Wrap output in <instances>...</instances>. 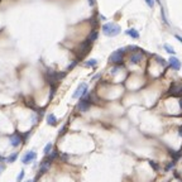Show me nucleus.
I'll use <instances>...</instances> for the list:
<instances>
[{"mask_svg":"<svg viewBox=\"0 0 182 182\" xmlns=\"http://www.w3.org/2000/svg\"><path fill=\"white\" fill-rule=\"evenodd\" d=\"M25 182H34L33 180H28V181H25Z\"/></svg>","mask_w":182,"mask_h":182,"instance_id":"27","label":"nucleus"},{"mask_svg":"<svg viewBox=\"0 0 182 182\" xmlns=\"http://www.w3.org/2000/svg\"><path fill=\"white\" fill-rule=\"evenodd\" d=\"M46 121H47L48 125H51V127H56L57 124H58V119L56 118L55 114H48L47 118H46Z\"/></svg>","mask_w":182,"mask_h":182,"instance_id":"11","label":"nucleus"},{"mask_svg":"<svg viewBox=\"0 0 182 182\" xmlns=\"http://www.w3.org/2000/svg\"><path fill=\"white\" fill-rule=\"evenodd\" d=\"M24 176H25V171H24V169H22L20 172H19L18 177H17V182H22L23 180H24Z\"/></svg>","mask_w":182,"mask_h":182,"instance_id":"20","label":"nucleus"},{"mask_svg":"<svg viewBox=\"0 0 182 182\" xmlns=\"http://www.w3.org/2000/svg\"><path fill=\"white\" fill-rule=\"evenodd\" d=\"M37 159V153L34 150H28L27 153L23 154L22 157V163L24 164H30L32 162H34Z\"/></svg>","mask_w":182,"mask_h":182,"instance_id":"7","label":"nucleus"},{"mask_svg":"<svg viewBox=\"0 0 182 182\" xmlns=\"http://www.w3.org/2000/svg\"><path fill=\"white\" fill-rule=\"evenodd\" d=\"M4 159H6V158H4L3 155H0V163H3V162H4Z\"/></svg>","mask_w":182,"mask_h":182,"instance_id":"26","label":"nucleus"},{"mask_svg":"<svg viewBox=\"0 0 182 182\" xmlns=\"http://www.w3.org/2000/svg\"><path fill=\"white\" fill-rule=\"evenodd\" d=\"M0 1H1V0H0Z\"/></svg>","mask_w":182,"mask_h":182,"instance_id":"30","label":"nucleus"},{"mask_svg":"<svg viewBox=\"0 0 182 182\" xmlns=\"http://www.w3.org/2000/svg\"><path fill=\"white\" fill-rule=\"evenodd\" d=\"M148 164L152 167V169L154 171V172H159L161 171V164H159V162L157 161H153V159H148Z\"/></svg>","mask_w":182,"mask_h":182,"instance_id":"12","label":"nucleus"},{"mask_svg":"<svg viewBox=\"0 0 182 182\" xmlns=\"http://www.w3.org/2000/svg\"><path fill=\"white\" fill-rule=\"evenodd\" d=\"M155 1H157V3H159V4H161V0H155Z\"/></svg>","mask_w":182,"mask_h":182,"instance_id":"28","label":"nucleus"},{"mask_svg":"<svg viewBox=\"0 0 182 182\" xmlns=\"http://www.w3.org/2000/svg\"><path fill=\"white\" fill-rule=\"evenodd\" d=\"M52 150H53V144H52L51 142H49V143L46 144V147H44V149H43V153H44L46 155H48Z\"/></svg>","mask_w":182,"mask_h":182,"instance_id":"16","label":"nucleus"},{"mask_svg":"<svg viewBox=\"0 0 182 182\" xmlns=\"http://www.w3.org/2000/svg\"><path fill=\"white\" fill-rule=\"evenodd\" d=\"M22 142H23V135L20 134V133L15 132L14 134L10 136V144H11V147L17 148V147L20 146Z\"/></svg>","mask_w":182,"mask_h":182,"instance_id":"9","label":"nucleus"},{"mask_svg":"<svg viewBox=\"0 0 182 182\" xmlns=\"http://www.w3.org/2000/svg\"><path fill=\"white\" fill-rule=\"evenodd\" d=\"M174 37H176V39H177V41H180L181 43H182V37H180L178 34H174Z\"/></svg>","mask_w":182,"mask_h":182,"instance_id":"25","label":"nucleus"},{"mask_svg":"<svg viewBox=\"0 0 182 182\" xmlns=\"http://www.w3.org/2000/svg\"><path fill=\"white\" fill-rule=\"evenodd\" d=\"M124 53H125V48H119L116 49V51H114L111 53V56H110L109 61L111 62L113 64H116V66H119V64L123 63L124 61Z\"/></svg>","mask_w":182,"mask_h":182,"instance_id":"2","label":"nucleus"},{"mask_svg":"<svg viewBox=\"0 0 182 182\" xmlns=\"http://www.w3.org/2000/svg\"><path fill=\"white\" fill-rule=\"evenodd\" d=\"M177 135L180 136V138H182V124H181L180 127L177 128Z\"/></svg>","mask_w":182,"mask_h":182,"instance_id":"21","label":"nucleus"},{"mask_svg":"<svg viewBox=\"0 0 182 182\" xmlns=\"http://www.w3.org/2000/svg\"><path fill=\"white\" fill-rule=\"evenodd\" d=\"M142 60H143V52H140L139 49H136L135 52H133L129 56V62L133 64H138L139 62H142Z\"/></svg>","mask_w":182,"mask_h":182,"instance_id":"8","label":"nucleus"},{"mask_svg":"<svg viewBox=\"0 0 182 182\" xmlns=\"http://www.w3.org/2000/svg\"><path fill=\"white\" fill-rule=\"evenodd\" d=\"M97 36H99L97 30H92V32H91V33L89 34V37H87V41L92 43V42H95V41L97 39Z\"/></svg>","mask_w":182,"mask_h":182,"instance_id":"15","label":"nucleus"},{"mask_svg":"<svg viewBox=\"0 0 182 182\" xmlns=\"http://www.w3.org/2000/svg\"><path fill=\"white\" fill-rule=\"evenodd\" d=\"M90 48H91V42H89V41H85V42H82L81 44L78 46V60L80 58H82V57H85L87 53L90 52Z\"/></svg>","mask_w":182,"mask_h":182,"instance_id":"6","label":"nucleus"},{"mask_svg":"<svg viewBox=\"0 0 182 182\" xmlns=\"http://www.w3.org/2000/svg\"><path fill=\"white\" fill-rule=\"evenodd\" d=\"M76 64H77V60H76V61H74V62H72V63L70 64V66L67 67V70H72V68H74V67L76 66Z\"/></svg>","mask_w":182,"mask_h":182,"instance_id":"23","label":"nucleus"},{"mask_svg":"<svg viewBox=\"0 0 182 182\" xmlns=\"http://www.w3.org/2000/svg\"><path fill=\"white\" fill-rule=\"evenodd\" d=\"M91 105H92V100H91L90 96H87V95H86L85 97L80 99V101L77 104V110H78V111L85 113V111H87V110L91 108Z\"/></svg>","mask_w":182,"mask_h":182,"instance_id":"4","label":"nucleus"},{"mask_svg":"<svg viewBox=\"0 0 182 182\" xmlns=\"http://www.w3.org/2000/svg\"><path fill=\"white\" fill-rule=\"evenodd\" d=\"M150 182H155V181H154V180H152V181H150Z\"/></svg>","mask_w":182,"mask_h":182,"instance_id":"29","label":"nucleus"},{"mask_svg":"<svg viewBox=\"0 0 182 182\" xmlns=\"http://www.w3.org/2000/svg\"><path fill=\"white\" fill-rule=\"evenodd\" d=\"M101 29H102V33H104L106 37H116L118 34L121 32L120 25L115 24V23H111V22L105 23Z\"/></svg>","mask_w":182,"mask_h":182,"instance_id":"1","label":"nucleus"},{"mask_svg":"<svg viewBox=\"0 0 182 182\" xmlns=\"http://www.w3.org/2000/svg\"><path fill=\"white\" fill-rule=\"evenodd\" d=\"M51 166H52V161L47 157V155H46V158L41 162V164H39V173H38V176L47 173L48 171L51 169Z\"/></svg>","mask_w":182,"mask_h":182,"instance_id":"5","label":"nucleus"},{"mask_svg":"<svg viewBox=\"0 0 182 182\" xmlns=\"http://www.w3.org/2000/svg\"><path fill=\"white\" fill-rule=\"evenodd\" d=\"M4 169H5V166H4V164H3V163H0V173H1V172H3V171H4Z\"/></svg>","mask_w":182,"mask_h":182,"instance_id":"24","label":"nucleus"},{"mask_svg":"<svg viewBox=\"0 0 182 182\" xmlns=\"http://www.w3.org/2000/svg\"><path fill=\"white\" fill-rule=\"evenodd\" d=\"M18 153H17V152H15V153H13V154H10L9 155V157H8L6 158V162L8 163H13V162H15V161H17V158H18Z\"/></svg>","mask_w":182,"mask_h":182,"instance_id":"19","label":"nucleus"},{"mask_svg":"<svg viewBox=\"0 0 182 182\" xmlns=\"http://www.w3.org/2000/svg\"><path fill=\"white\" fill-rule=\"evenodd\" d=\"M146 3L149 8H153V5H154V0H146Z\"/></svg>","mask_w":182,"mask_h":182,"instance_id":"22","label":"nucleus"},{"mask_svg":"<svg viewBox=\"0 0 182 182\" xmlns=\"http://www.w3.org/2000/svg\"><path fill=\"white\" fill-rule=\"evenodd\" d=\"M163 48H164V51H166L167 53H169V55H172V56L176 55V51L173 49L172 46H169V44H167V43H166L164 46H163Z\"/></svg>","mask_w":182,"mask_h":182,"instance_id":"17","label":"nucleus"},{"mask_svg":"<svg viewBox=\"0 0 182 182\" xmlns=\"http://www.w3.org/2000/svg\"><path fill=\"white\" fill-rule=\"evenodd\" d=\"M168 64H169V67L172 68V70L174 71H180L181 68H182V63H181V61L177 58V57H174V56H171L169 57V60H168Z\"/></svg>","mask_w":182,"mask_h":182,"instance_id":"10","label":"nucleus"},{"mask_svg":"<svg viewBox=\"0 0 182 182\" xmlns=\"http://www.w3.org/2000/svg\"><path fill=\"white\" fill-rule=\"evenodd\" d=\"M96 64H97V61L92 58V60H89V61H86L85 62V66L86 67H96Z\"/></svg>","mask_w":182,"mask_h":182,"instance_id":"18","label":"nucleus"},{"mask_svg":"<svg viewBox=\"0 0 182 182\" xmlns=\"http://www.w3.org/2000/svg\"><path fill=\"white\" fill-rule=\"evenodd\" d=\"M176 164H177V162H174V161H171L167 163L166 164V167H164V172H169V171H173L174 169V167H176Z\"/></svg>","mask_w":182,"mask_h":182,"instance_id":"13","label":"nucleus"},{"mask_svg":"<svg viewBox=\"0 0 182 182\" xmlns=\"http://www.w3.org/2000/svg\"><path fill=\"white\" fill-rule=\"evenodd\" d=\"M125 34H128L129 37L134 38V39H138V38H139V33L136 32L135 29H133V28H132V29H128L127 32H125Z\"/></svg>","mask_w":182,"mask_h":182,"instance_id":"14","label":"nucleus"},{"mask_svg":"<svg viewBox=\"0 0 182 182\" xmlns=\"http://www.w3.org/2000/svg\"><path fill=\"white\" fill-rule=\"evenodd\" d=\"M87 91H89V85L86 82H81L77 86V89L75 90L74 95H72V99H82L87 95Z\"/></svg>","mask_w":182,"mask_h":182,"instance_id":"3","label":"nucleus"}]
</instances>
